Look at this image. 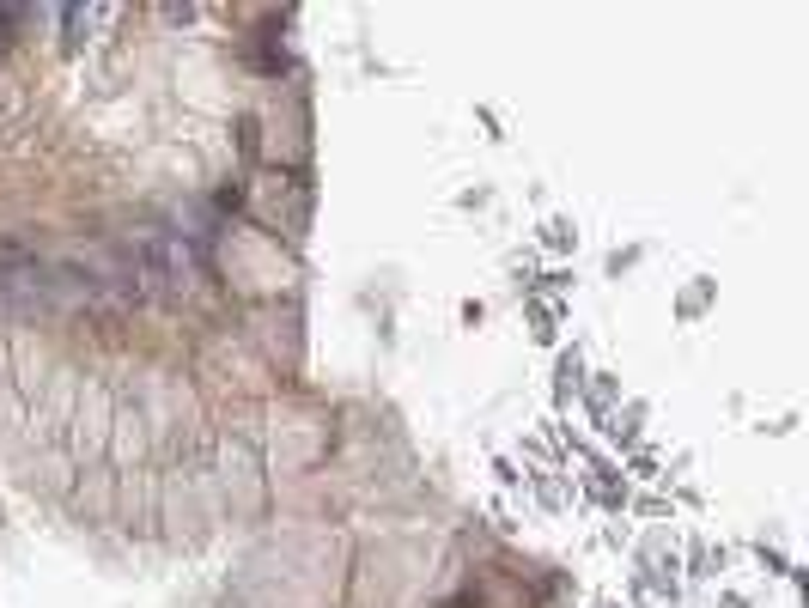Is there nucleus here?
<instances>
[{
  "label": "nucleus",
  "instance_id": "1",
  "mask_svg": "<svg viewBox=\"0 0 809 608\" xmlns=\"http://www.w3.org/2000/svg\"><path fill=\"white\" fill-rule=\"evenodd\" d=\"M238 140H244V152L256 159V116H244V122H238Z\"/></svg>",
  "mask_w": 809,
  "mask_h": 608
}]
</instances>
